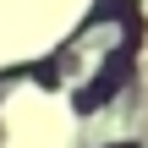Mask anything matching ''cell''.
Instances as JSON below:
<instances>
[{
	"mask_svg": "<svg viewBox=\"0 0 148 148\" xmlns=\"http://www.w3.org/2000/svg\"><path fill=\"white\" fill-rule=\"evenodd\" d=\"M110 148H137V143H110Z\"/></svg>",
	"mask_w": 148,
	"mask_h": 148,
	"instance_id": "obj_1",
	"label": "cell"
}]
</instances>
